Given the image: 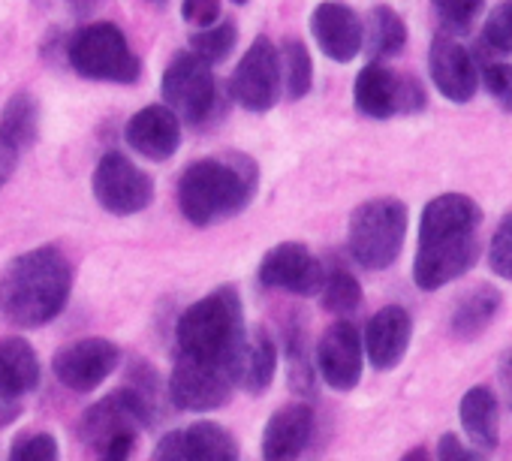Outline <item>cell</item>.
Returning a JSON list of instances; mask_svg holds the SVG:
<instances>
[{
    "label": "cell",
    "instance_id": "36",
    "mask_svg": "<svg viewBox=\"0 0 512 461\" xmlns=\"http://www.w3.org/2000/svg\"><path fill=\"white\" fill-rule=\"evenodd\" d=\"M181 16L196 31L199 28H211L214 22H220V0H184Z\"/></svg>",
    "mask_w": 512,
    "mask_h": 461
},
{
    "label": "cell",
    "instance_id": "18",
    "mask_svg": "<svg viewBox=\"0 0 512 461\" xmlns=\"http://www.w3.org/2000/svg\"><path fill=\"white\" fill-rule=\"evenodd\" d=\"M275 371H278V347L263 329L247 332L226 362V374L232 386L244 389L247 395L266 392L275 380Z\"/></svg>",
    "mask_w": 512,
    "mask_h": 461
},
{
    "label": "cell",
    "instance_id": "30",
    "mask_svg": "<svg viewBox=\"0 0 512 461\" xmlns=\"http://www.w3.org/2000/svg\"><path fill=\"white\" fill-rule=\"evenodd\" d=\"M235 25L232 22H214L211 28H199L193 37H190V52L199 55L205 64H223L232 49H235Z\"/></svg>",
    "mask_w": 512,
    "mask_h": 461
},
{
    "label": "cell",
    "instance_id": "12",
    "mask_svg": "<svg viewBox=\"0 0 512 461\" xmlns=\"http://www.w3.org/2000/svg\"><path fill=\"white\" fill-rule=\"evenodd\" d=\"M281 94L278 46L269 37H256L232 73V97L247 112H269Z\"/></svg>",
    "mask_w": 512,
    "mask_h": 461
},
{
    "label": "cell",
    "instance_id": "28",
    "mask_svg": "<svg viewBox=\"0 0 512 461\" xmlns=\"http://www.w3.org/2000/svg\"><path fill=\"white\" fill-rule=\"evenodd\" d=\"M278 61H281V88H284L287 100L308 97V91L314 85V61H311V52L305 49V43L284 40Z\"/></svg>",
    "mask_w": 512,
    "mask_h": 461
},
{
    "label": "cell",
    "instance_id": "16",
    "mask_svg": "<svg viewBox=\"0 0 512 461\" xmlns=\"http://www.w3.org/2000/svg\"><path fill=\"white\" fill-rule=\"evenodd\" d=\"M362 359H365V347H362V335L353 323L338 320L323 332V338L317 344V368H320V377L335 392H350L359 386Z\"/></svg>",
    "mask_w": 512,
    "mask_h": 461
},
{
    "label": "cell",
    "instance_id": "4",
    "mask_svg": "<svg viewBox=\"0 0 512 461\" xmlns=\"http://www.w3.org/2000/svg\"><path fill=\"white\" fill-rule=\"evenodd\" d=\"M244 335H247L244 308H241L238 290L229 284L208 293L196 305H190L175 326L178 353L217 362L223 368L229 356L235 353V347L244 341Z\"/></svg>",
    "mask_w": 512,
    "mask_h": 461
},
{
    "label": "cell",
    "instance_id": "11",
    "mask_svg": "<svg viewBox=\"0 0 512 461\" xmlns=\"http://www.w3.org/2000/svg\"><path fill=\"white\" fill-rule=\"evenodd\" d=\"M154 422L148 398L136 386H124L91 404L82 416V437L91 446H109L121 434H139V428Z\"/></svg>",
    "mask_w": 512,
    "mask_h": 461
},
{
    "label": "cell",
    "instance_id": "9",
    "mask_svg": "<svg viewBox=\"0 0 512 461\" xmlns=\"http://www.w3.org/2000/svg\"><path fill=\"white\" fill-rule=\"evenodd\" d=\"M91 190H94V199L100 202V208H106L109 214H118V217L145 211L154 202L151 175L142 172L121 151H109L97 163L94 178H91Z\"/></svg>",
    "mask_w": 512,
    "mask_h": 461
},
{
    "label": "cell",
    "instance_id": "44",
    "mask_svg": "<svg viewBox=\"0 0 512 461\" xmlns=\"http://www.w3.org/2000/svg\"><path fill=\"white\" fill-rule=\"evenodd\" d=\"M73 4H76V7H79V10H82V13H85V7H88V4H91V0H73Z\"/></svg>",
    "mask_w": 512,
    "mask_h": 461
},
{
    "label": "cell",
    "instance_id": "33",
    "mask_svg": "<svg viewBox=\"0 0 512 461\" xmlns=\"http://www.w3.org/2000/svg\"><path fill=\"white\" fill-rule=\"evenodd\" d=\"M488 266L497 278L512 281V211L500 220L497 233L491 239V251H488Z\"/></svg>",
    "mask_w": 512,
    "mask_h": 461
},
{
    "label": "cell",
    "instance_id": "21",
    "mask_svg": "<svg viewBox=\"0 0 512 461\" xmlns=\"http://www.w3.org/2000/svg\"><path fill=\"white\" fill-rule=\"evenodd\" d=\"M314 431V410L308 404H287L272 413L263 428V461H299Z\"/></svg>",
    "mask_w": 512,
    "mask_h": 461
},
{
    "label": "cell",
    "instance_id": "34",
    "mask_svg": "<svg viewBox=\"0 0 512 461\" xmlns=\"http://www.w3.org/2000/svg\"><path fill=\"white\" fill-rule=\"evenodd\" d=\"M482 37L494 52L512 55V0H503L497 10H491Z\"/></svg>",
    "mask_w": 512,
    "mask_h": 461
},
{
    "label": "cell",
    "instance_id": "43",
    "mask_svg": "<svg viewBox=\"0 0 512 461\" xmlns=\"http://www.w3.org/2000/svg\"><path fill=\"white\" fill-rule=\"evenodd\" d=\"M401 461H431V455H428V449H425V446H413Z\"/></svg>",
    "mask_w": 512,
    "mask_h": 461
},
{
    "label": "cell",
    "instance_id": "32",
    "mask_svg": "<svg viewBox=\"0 0 512 461\" xmlns=\"http://www.w3.org/2000/svg\"><path fill=\"white\" fill-rule=\"evenodd\" d=\"M446 31H467L482 13L485 0H431Z\"/></svg>",
    "mask_w": 512,
    "mask_h": 461
},
{
    "label": "cell",
    "instance_id": "39",
    "mask_svg": "<svg viewBox=\"0 0 512 461\" xmlns=\"http://www.w3.org/2000/svg\"><path fill=\"white\" fill-rule=\"evenodd\" d=\"M136 446V434H121L103 449V461H127Z\"/></svg>",
    "mask_w": 512,
    "mask_h": 461
},
{
    "label": "cell",
    "instance_id": "41",
    "mask_svg": "<svg viewBox=\"0 0 512 461\" xmlns=\"http://www.w3.org/2000/svg\"><path fill=\"white\" fill-rule=\"evenodd\" d=\"M500 386H503V395H506L509 410H512V347L500 359Z\"/></svg>",
    "mask_w": 512,
    "mask_h": 461
},
{
    "label": "cell",
    "instance_id": "38",
    "mask_svg": "<svg viewBox=\"0 0 512 461\" xmlns=\"http://www.w3.org/2000/svg\"><path fill=\"white\" fill-rule=\"evenodd\" d=\"M151 461H187V452H184V437H181V431H169V434H166V437L157 443V449H154Z\"/></svg>",
    "mask_w": 512,
    "mask_h": 461
},
{
    "label": "cell",
    "instance_id": "29",
    "mask_svg": "<svg viewBox=\"0 0 512 461\" xmlns=\"http://www.w3.org/2000/svg\"><path fill=\"white\" fill-rule=\"evenodd\" d=\"M320 296H323V308L332 311V314H338V317L353 314L362 305V287H359V281L347 269L326 272L323 287H320Z\"/></svg>",
    "mask_w": 512,
    "mask_h": 461
},
{
    "label": "cell",
    "instance_id": "1",
    "mask_svg": "<svg viewBox=\"0 0 512 461\" xmlns=\"http://www.w3.org/2000/svg\"><path fill=\"white\" fill-rule=\"evenodd\" d=\"M479 223L482 208L464 193H440L425 205L413 260V281L419 290H440L476 266Z\"/></svg>",
    "mask_w": 512,
    "mask_h": 461
},
{
    "label": "cell",
    "instance_id": "7",
    "mask_svg": "<svg viewBox=\"0 0 512 461\" xmlns=\"http://www.w3.org/2000/svg\"><path fill=\"white\" fill-rule=\"evenodd\" d=\"M163 106H169L178 121L202 124L217 103V82L211 73V64H205L193 52H178L169 67L163 70Z\"/></svg>",
    "mask_w": 512,
    "mask_h": 461
},
{
    "label": "cell",
    "instance_id": "2",
    "mask_svg": "<svg viewBox=\"0 0 512 461\" xmlns=\"http://www.w3.org/2000/svg\"><path fill=\"white\" fill-rule=\"evenodd\" d=\"M70 290V260L55 245L34 248L0 272V317L16 329H40L67 308Z\"/></svg>",
    "mask_w": 512,
    "mask_h": 461
},
{
    "label": "cell",
    "instance_id": "37",
    "mask_svg": "<svg viewBox=\"0 0 512 461\" xmlns=\"http://www.w3.org/2000/svg\"><path fill=\"white\" fill-rule=\"evenodd\" d=\"M437 458L440 461H482V455L476 449H467L458 434H443L437 443Z\"/></svg>",
    "mask_w": 512,
    "mask_h": 461
},
{
    "label": "cell",
    "instance_id": "35",
    "mask_svg": "<svg viewBox=\"0 0 512 461\" xmlns=\"http://www.w3.org/2000/svg\"><path fill=\"white\" fill-rule=\"evenodd\" d=\"M479 82H485V88L497 100V106L512 115V64H488L482 70Z\"/></svg>",
    "mask_w": 512,
    "mask_h": 461
},
{
    "label": "cell",
    "instance_id": "19",
    "mask_svg": "<svg viewBox=\"0 0 512 461\" xmlns=\"http://www.w3.org/2000/svg\"><path fill=\"white\" fill-rule=\"evenodd\" d=\"M124 139L133 151H139L148 160H169L181 145V121L169 106H145L139 109L127 127Z\"/></svg>",
    "mask_w": 512,
    "mask_h": 461
},
{
    "label": "cell",
    "instance_id": "25",
    "mask_svg": "<svg viewBox=\"0 0 512 461\" xmlns=\"http://www.w3.org/2000/svg\"><path fill=\"white\" fill-rule=\"evenodd\" d=\"M404 43H407L404 19L392 7H386V4L374 7L368 13L365 25H362V49L368 52V58L371 61L392 58V55H398L404 49Z\"/></svg>",
    "mask_w": 512,
    "mask_h": 461
},
{
    "label": "cell",
    "instance_id": "24",
    "mask_svg": "<svg viewBox=\"0 0 512 461\" xmlns=\"http://www.w3.org/2000/svg\"><path fill=\"white\" fill-rule=\"evenodd\" d=\"M500 305H503V296L491 284H479V287L467 290L452 311V320H449L452 335L461 341L479 338L494 323V317L500 314Z\"/></svg>",
    "mask_w": 512,
    "mask_h": 461
},
{
    "label": "cell",
    "instance_id": "6",
    "mask_svg": "<svg viewBox=\"0 0 512 461\" xmlns=\"http://www.w3.org/2000/svg\"><path fill=\"white\" fill-rule=\"evenodd\" d=\"M70 67L94 82L133 85L142 73L139 58L133 55L124 31L112 22H94L73 34L67 46Z\"/></svg>",
    "mask_w": 512,
    "mask_h": 461
},
{
    "label": "cell",
    "instance_id": "23",
    "mask_svg": "<svg viewBox=\"0 0 512 461\" xmlns=\"http://www.w3.org/2000/svg\"><path fill=\"white\" fill-rule=\"evenodd\" d=\"M461 425L470 437L473 446H479L482 452L497 449L500 443V419H497V398L488 386H473L464 392L461 398Z\"/></svg>",
    "mask_w": 512,
    "mask_h": 461
},
{
    "label": "cell",
    "instance_id": "31",
    "mask_svg": "<svg viewBox=\"0 0 512 461\" xmlns=\"http://www.w3.org/2000/svg\"><path fill=\"white\" fill-rule=\"evenodd\" d=\"M10 461H61V446L46 431L22 434L10 449Z\"/></svg>",
    "mask_w": 512,
    "mask_h": 461
},
{
    "label": "cell",
    "instance_id": "20",
    "mask_svg": "<svg viewBox=\"0 0 512 461\" xmlns=\"http://www.w3.org/2000/svg\"><path fill=\"white\" fill-rule=\"evenodd\" d=\"M410 335H413V320L401 305H389L383 311H377L365 329V356L377 371H392L395 365H401L407 347H410Z\"/></svg>",
    "mask_w": 512,
    "mask_h": 461
},
{
    "label": "cell",
    "instance_id": "17",
    "mask_svg": "<svg viewBox=\"0 0 512 461\" xmlns=\"http://www.w3.org/2000/svg\"><path fill=\"white\" fill-rule=\"evenodd\" d=\"M311 34L320 52L338 64H350L362 52V19L341 0H323L311 13Z\"/></svg>",
    "mask_w": 512,
    "mask_h": 461
},
{
    "label": "cell",
    "instance_id": "15",
    "mask_svg": "<svg viewBox=\"0 0 512 461\" xmlns=\"http://www.w3.org/2000/svg\"><path fill=\"white\" fill-rule=\"evenodd\" d=\"M428 73H431L434 88L452 103L473 100L479 88V67L473 55L467 52V46L458 37H452V31H443L434 37L431 52H428Z\"/></svg>",
    "mask_w": 512,
    "mask_h": 461
},
{
    "label": "cell",
    "instance_id": "5",
    "mask_svg": "<svg viewBox=\"0 0 512 461\" xmlns=\"http://www.w3.org/2000/svg\"><path fill=\"white\" fill-rule=\"evenodd\" d=\"M407 236V205L401 199L383 196L362 202L350 217L347 248L362 269L380 272L389 269Z\"/></svg>",
    "mask_w": 512,
    "mask_h": 461
},
{
    "label": "cell",
    "instance_id": "45",
    "mask_svg": "<svg viewBox=\"0 0 512 461\" xmlns=\"http://www.w3.org/2000/svg\"><path fill=\"white\" fill-rule=\"evenodd\" d=\"M232 4H247V0H232Z\"/></svg>",
    "mask_w": 512,
    "mask_h": 461
},
{
    "label": "cell",
    "instance_id": "27",
    "mask_svg": "<svg viewBox=\"0 0 512 461\" xmlns=\"http://www.w3.org/2000/svg\"><path fill=\"white\" fill-rule=\"evenodd\" d=\"M187 461H238L235 437L217 422H196L181 428Z\"/></svg>",
    "mask_w": 512,
    "mask_h": 461
},
{
    "label": "cell",
    "instance_id": "14",
    "mask_svg": "<svg viewBox=\"0 0 512 461\" xmlns=\"http://www.w3.org/2000/svg\"><path fill=\"white\" fill-rule=\"evenodd\" d=\"M260 284L269 290H284L296 296H317L326 278L323 263L302 242H284L272 248L260 263Z\"/></svg>",
    "mask_w": 512,
    "mask_h": 461
},
{
    "label": "cell",
    "instance_id": "26",
    "mask_svg": "<svg viewBox=\"0 0 512 461\" xmlns=\"http://www.w3.org/2000/svg\"><path fill=\"white\" fill-rule=\"evenodd\" d=\"M0 136H4L16 151L31 148L40 136V106L37 97L28 91L13 94L4 103V112H0Z\"/></svg>",
    "mask_w": 512,
    "mask_h": 461
},
{
    "label": "cell",
    "instance_id": "3",
    "mask_svg": "<svg viewBox=\"0 0 512 461\" xmlns=\"http://www.w3.org/2000/svg\"><path fill=\"white\" fill-rule=\"evenodd\" d=\"M260 184V172L247 154H217L190 163L178 181L181 214L193 226H211L250 205Z\"/></svg>",
    "mask_w": 512,
    "mask_h": 461
},
{
    "label": "cell",
    "instance_id": "22",
    "mask_svg": "<svg viewBox=\"0 0 512 461\" xmlns=\"http://www.w3.org/2000/svg\"><path fill=\"white\" fill-rule=\"evenodd\" d=\"M40 386V359L25 338H0V395L22 398Z\"/></svg>",
    "mask_w": 512,
    "mask_h": 461
},
{
    "label": "cell",
    "instance_id": "10",
    "mask_svg": "<svg viewBox=\"0 0 512 461\" xmlns=\"http://www.w3.org/2000/svg\"><path fill=\"white\" fill-rule=\"evenodd\" d=\"M232 389L235 386L223 365L178 353L172 377H169V398L178 410H187V413L220 410L223 404H229Z\"/></svg>",
    "mask_w": 512,
    "mask_h": 461
},
{
    "label": "cell",
    "instance_id": "8",
    "mask_svg": "<svg viewBox=\"0 0 512 461\" xmlns=\"http://www.w3.org/2000/svg\"><path fill=\"white\" fill-rule=\"evenodd\" d=\"M356 109L368 118H392V115H413L428 106L422 85L413 76L395 73L380 61H371L356 76Z\"/></svg>",
    "mask_w": 512,
    "mask_h": 461
},
{
    "label": "cell",
    "instance_id": "13",
    "mask_svg": "<svg viewBox=\"0 0 512 461\" xmlns=\"http://www.w3.org/2000/svg\"><path fill=\"white\" fill-rule=\"evenodd\" d=\"M121 362V347L109 338H82L76 344H67L55 362V377L70 392H94Z\"/></svg>",
    "mask_w": 512,
    "mask_h": 461
},
{
    "label": "cell",
    "instance_id": "42",
    "mask_svg": "<svg viewBox=\"0 0 512 461\" xmlns=\"http://www.w3.org/2000/svg\"><path fill=\"white\" fill-rule=\"evenodd\" d=\"M19 416V398H7L0 395V425H7Z\"/></svg>",
    "mask_w": 512,
    "mask_h": 461
},
{
    "label": "cell",
    "instance_id": "40",
    "mask_svg": "<svg viewBox=\"0 0 512 461\" xmlns=\"http://www.w3.org/2000/svg\"><path fill=\"white\" fill-rule=\"evenodd\" d=\"M16 163H19V151H16L4 136H0V187H4V184L13 178Z\"/></svg>",
    "mask_w": 512,
    "mask_h": 461
}]
</instances>
